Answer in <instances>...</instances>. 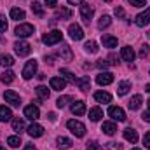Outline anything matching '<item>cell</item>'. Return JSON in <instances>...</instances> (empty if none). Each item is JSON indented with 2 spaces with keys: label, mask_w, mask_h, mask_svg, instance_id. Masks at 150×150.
<instances>
[{
  "label": "cell",
  "mask_w": 150,
  "mask_h": 150,
  "mask_svg": "<svg viewBox=\"0 0 150 150\" xmlns=\"http://www.w3.org/2000/svg\"><path fill=\"white\" fill-rule=\"evenodd\" d=\"M32 11L37 14L38 18H42V16H44V7H42V4H40V2H33V4H32Z\"/></svg>",
  "instance_id": "obj_36"
},
{
  "label": "cell",
  "mask_w": 150,
  "mask_h": 150,
  "mask_svg": "<svg viewBox=\"0 0 150 150\" xmlns=\"http://www.w3.org/2000/svg\"><path fill=\"white\" fill-rule=\"evenodd\" d=\"M56 18L59 19H70L72 18V11L70 9H67V7H61V9H56Z\"/></svg>",
  "instance_id": "obj_27"
},
{
  "label": "cell",
  "mask_w": 150,
  "mask_h": 150,
  "mask_svg": "<svg viewBox=\"0 0 150 150\" xmlns=\"http://www.w3.org/2000/svg\"><path fill=\"white\" fill-rule=\"evenodd\" d=\"M0 80H2L4 84H11V82H14V72H11V70L4 72L2 77H0Z\"/></svg>",
  "instance_id": "obj_35"
},
{
  "label": "cell",
  "mask_w": 150,
  "mask_h": 150,
  "mask_svg": "<svg viewBox=\"0 0 150 150\" xmlns=\"http://www.w3.org/2000/svg\"><path fill=\"white\" fill-rule=\"evenodd\" d=\"M4 98H5V101L11 103L12 107H19V105H21V98H19V94L14 93V91H5V93H4Z\"/></svg>",
  "instance_id": "obj_7"
},
{
  "label": "cell",
  "mask_w": 150,
  "mask_h": 150,
  "mask_svg": "<svg viewBox=\"0 0 150 150\" xmlns=\"http://www.w3.org/2000/svg\"><path fill=\"white\" fill-rule=\"evenodd\" d=\"M129 89H131V82L122 80V82L119 84V87H117V93H119V96H124V94H127Z\"/></svg>",
  "instance_id": "obj_29"
},
{
  "label": "cell",
  "mask_w": 150,
  "mask_h": 150,
  "mask_svg": "<svg viewBox=\"0 0 150 150\" xmlns=\"http://www.w3.org/2000/svg\"><path fill=\"white\" fill-rule=\"evenodd\" d=\"M87 150H103V149H101V145H98L96 142H89V143H87Z\"/></svg>",
  "instance_id": "obj_41"
},
{
  "label": "cell",
  "mask_w": 150,
  "mask_h": 150,
  "mask_svg": "<svg viewBox=\"0 0 150 150\" xmlns=\"http://www.w3.org/2000/svg\"><path fill=\"white\" fill-rule=\"evenodd\" d=\"M143 145L150 150V131L149 133H145V136H143Z\"/></svg>",
  "instance_id": "obj_42"
},
{
  "label": "cell",
  "mask_w": 150,
  "mask_h": 150,
  "mask_svg": "<svg viewBox=\"0 0 150 150\" xmlns=\"http://www.w3.org/2000/svg\"><path fill=\"white\" fill-rule=\"evenodd\" d=\"M93 14H94V9H93L91 5H80V16H82V19H84L86 23L91 21Z\"/></svg>",
  "instance_id": "obj_14"
},
{
  "label": "cell",
  "mask_w": 150,
  "mask_h": 150,
  "mask_svg": "<svg viewBox=\"0 0 150 150\" xmlns=\"http://www.w3.org/2000/svg\"><path fill=\"white\" fill-rule=\"evenodd\" d=\"M94 100L98 103H110L112 101V96L108 93H105V91H98V93H94Z\"/></svg>",
  "instance_id": "obj_20"
},
{
  "label": "cell",
  "mask_w": 150,
  "mask_h": 150,
  "mask_svg": "<svg viewBox=\"0 0 150 150\" xmlns=\"http://www.w3.org/2000/svg\"><path fill=\"white\" fill-rule=\"evenodd\" d=\"M108 115L112 117L113 120H117V122L126 120V112H124L120 107H110V108H108Z\"/></svg>",
  "instance_id": "obj_6"
},
{
  "label": "cell",
  "mask_w": 150,
  "mask_h": 150,
  "mask_svg": "<svg viewBox=\"0 0 150 150\" xmlns=\"http://www.w3.org/2000/svg\"><path fill=\"white\" fill-rule=\"evenodd\" d=\"M61 75H63V79H65V80H68V82H72V84L75 82V77H74V74H72L70 70H67V68H61Z\"/></svg>",
  "instance_id": "obj_38"
},
{
  "label": "cell",
  "mask_w": 150,
  "mask_h": 150,
  "mask_svg": "<svg viewBox=\"0 0 150 150\" xmlns=\"http://www.w3.org/2000/svg\"><path fill=\"white\" fill-rule=\"evenodd\" d=\"M75 86L80 89V91H87L89 87H91V80H89V75H84V77H80V79H75L74 82Z\"/></svg>",
  "instance_id": "obj_13"
},
{
  "label": "cell",
  "mask_w": 150,
  "mask_h": 150,
  "mask_svg": "<svg viewBox=\"0 0 150 150\" xmlns=\"http://www.w3.org/2000/svg\"><path fill=\"white\" fill-rule=\"evenodd\" d=\"M101 117H103V110H101L100 107H94V108L89 110V119H91L93 122H98Z\"/></svg>",
  "instance_id": "obj_24"
},
{
  "label": "cell",
  "mask_w": 150,
  "mask_h": 150,
  "mask_svg": "<svg viewBox=\"0 0 150 150\" xmlns=\"http://www.w3.org/2000/svg\"><path fill=\"white\" fill-rule=\"evenodd\" d=\"M120 56H122V59H126V61H133V59H134V51H133V47L124 45L122 51H120Z\"/></svg>",
  "instance_id": "obj_19"
},
{
  "label": "cell",
  "mask_w": 150,
  "mask_h": 150,
  "mask_svg": "<svg viewBox=\"0 0 150 150\" xmlns=\"http://www.w3.org/2000/svg\"><path fill=\"white\" fill-rule=\"evenodd\" d=\"M0 150H5V149H4V147H0Z\"/></svg>",
  "instance_id": "obj_55"
},
{
  "label": "cell",
  "mask_w": 150,
  "mask_h": 150,
  "mask_svg": "<svg viewBox=\"0 0 150 150\" xmlns=\"http://www.w3.org/2000/svg\"><path fill=\"white\" fill-rule=\"evenodd\" d=\"M37 72V61L35 59H30L26 65H25V68H23V79L25 80H30L33 75Z\"/></svg>",
  "instance_id": "obj_4"
},
{
  "label": "cell",
  "mask_w": 150,
  "mask_h": 150,
  "mask_svg": "<svg viewBox=\"0 0 150 150\" xmlns=\"http://www.w3.org/2000/svg\"><path fill=\"white\" fill-rule=\"evenodd\" d=\"M108 59H110V61H108V63H110V65H117V63H119V61H117V58H115V56H110V58H108Z\"/></svg>",
  "instance_id": "obj_50"
},
{
  "label": "cell",
  "mask_w": 150,
  "mask_h": 150,
  "mask_svg": "<svg viewBox=\"0 0 150 150\" xmlns=\"http://www.w3.org/2000/svg\"><path fill=\"white\" fill-rule=\"evenodd\" d=\"M49 119H51V120H56V113L51 112V113H49Z\"/></svg>",
  "instance_id": "obj_52"
},
{
  "label": "cell",
  "mask_w": 150,
  "mask_h": 150,
  "mask_svg": "<svg viewBox=\"0 0 150 150\" xmlns=\"http://www.w3.org/2000/svg\"><path fill=\"white\" fill-rule=\"evenodd\" d=\"M142 103H143L142 94H134V96L131 98V101H129V108H131V110H138V108L142 107Z\"/></svg>",
  "instance_id": "obj_21"
},
{
  "label": "cell",
  "mask_w": 150,
  "mask_h": 150,
  "mask_svg": "<svg viewBox=\"0 0 150 150\" xmlns=\"http://www.w3.org/2000/svg\"><path fill=\"white\" fill-rule=\"evenodd\" d=\"M7 30V21L4 16H0V32H5Z\"/></svg>",
  "instance_id": "obj_43"
},
{
  "label": "cell",
  "mask_w": 150,
  "mask_h": 150,
  "mask_svg": "<svg viewBox=\"0 0 150 150\" xmlns=\"http://www.w3.org/2000/svg\"><path fill=\"white\" fill-rule=\"evenodd\" d=\"M0 65L5 67V68H9V67L14 65V58L11 54H0Z\"/></svg>",
  "instance_id": "obj_28"
},
{
  "label": "cell",
  "mask_w": 150,
  "mask_h": 150,
  "mask_svg": "<svg viewBox=\"0 0 150 150\" xmlns=\"http://www.w3.org/2000/svg\"><path fill=\"white\" fill-rule=\"evenodd\" d=\"M149 23H150V7L145 11V12H142V14H138V16H136V25H138L140 28L147 26Z\"/></svg>",
  "instance_id": "obj_12"
},
{
  "label": "cell",
  "mask_w": 150,
  "mask_h": 150,
  "mask_svg": "<svg viewBox=\"0 0 150 150\" xmlns=\"http://www.w3.org/2000/svg\"><path fill=\"white\" fill-rule=\"evenodd\" d=\"M110 23H112L110 16H101V18H100V21H98V28H100V30L108 28V26H110Z\"/></svg>",
  "instance_id": "obj_33"
},
{
  "label": "cell",
  "mask_w": 150,
  "mask_h": 150,
  "mask_svg": "<svg viewBox=\"0 0 150 150\" xmlns=\"http://www.w3.org/2000/svg\"><path fill=\"white\" fill-rule=\"evenodd\" d=\"M67 127L74 133L77 138H82L84 134H86V126L80 122V120H75V119H72V120H68L67 122Z\"/></svg>",
  "instance_id": "obj_1"
},
{
  "label": "cell",
  "mask_w": 150,
  "mask_h": 150,
  "mask_svg": "<svg viewBox=\"0 0 150 150\" xmlns=\"http://www.w3.org/2000/svg\"><path fill=\"white\" fill-rule=\"evenodd\" d=\"M12 129H14L16 133H21V131L25 129V122H23V119H12Z\"/></svg>",
  "instance_id": "obj_34"
},
{
  "label": "cell",
  "mask_w": 150,
  "mask_h": 150,
  "mask_svg": "<svg viewBox=\"0 0 150 150\" xmlns=\"http://www.w3.org/2000/svg\"><path fill=\"white\" fill-rule=\"evenodd\" d=\"M58 54L61 56V59H65V61H70L72 58H74V52H72V49L67 45V44H63L61 45V49L58 51Z\"/></svg>",
  "instance_id": "obj_15"
},
{
  "label": "cell",
  "mask_w": 150,
  "mask_h": 150,
  "mask_svg": "<svg viewBox=\"0 0 150 150\" xmlns=\"http://www.w3.org/2000/svg\"><path fill=\"white\" fill-rule=\"evenodd\" d=\"M113 12H115V16H117V18H124V9H122V7H115V11H113Z\"/></svg>",
  "instance_id": "obj_44"
},
{
  "label": "cell",
  "mask_w": 150,
  "mask_h": 150,
  "mask_svg": "<svg viewBox=\"0 0 150 150\" xmlns=\"http://www.w3.org/2000/svg\"><path fill=\"white\" fill-rule=\"evenodd\" d=\"M63 40V33L59 32V30H52V32H49V33H45L44 37H42V42L45 44V45H54V44H58V42H61Z\"/></svg>",
  "instance_id": "obj_2"
},
{
  "label": "cell",
  "mask_w": 150,
  "mask_h": 150,
  "mask_svg": "<svg viewBox=\"0 0 150 150\" xmlns=\"http://www.w3.org/2000/svg\"><path fill=\"white\" fill-rule=\"evenodd\" d=\"M149 54V45H143L142 49H140V58H145Z\"/></svg>",
  "instance_id": "obj_45"
},
{
  "label": "cell",
  "mask_w": 150,
  "mask_h": 150,
  "mask_svg": "<svg viewBox=\"0 0 150 150\" xmlns=\"http://www.w3.org/2000/svg\"><path fill=\"white\" fill-rule=\"evenodd\" d=\"M145 91H147V93H150V84H145Z\"/></svg>",
  "instance_id": "obj_53"
},
{
  "label": "cell",
  "mask_w": 150,
  "mask_h": 150,
  "mask_svg": "<svg viewBox=\"0 0 150 150\" xmlns=\"http://www.w3.org/2000/svg\"><path fill=\"white\" fill-rule=\"evenodd\" d=\"M129 4L133 7H145L147 5V0H129Z\"/></svg>",
  "instance_id": "obj_40"
},
{
  "label": "cell",
  "mask_w": 150,
  "mask_h": 150,
  "mask_svg": "<svg viewBox=\"0 0 150 150\" xmlns=\"http://www.w3.org/2000/svg\"><path fill=\"white\" fill-rule=\"evenodd\" d=\"M142 117H143V120H145V122H150V112H145Z\"/></svg>",
  "instance_id": "obj_49"
},
{
  "label": "cell",
  "mask_w": 150,
  "mask_h": 150,
  "mask_svg": "<svg viewBox=\"0 0 150 150\" xmlns=\"http://www.w3.org/2000/svg\"><path fill=\"white\" fill-rule=\"evenodd\" d=\"M101 42H103V47H108V49H113L117 47V37H112V35H101Z\"/></svg>",
  "instance_id": "obj_18"
},
{
  "label": "cell",
  "mask_w": 150,
  "mask_h": 150,
  "mask_svg": "<svg viewBox=\"0 0 150 150\" xmlns=\"http://www.w3.org/2000/svg\"><path fill=\"white\" fill-rule=\"evenodd\" d=\"M131 150H140V149H131Z\"/></svg>",
  "instance_id": "obj_56"
},
{
  "label": "cell",
  "mask_w": 150,
  "mask_h": 150,
  "mask_svg": "<svg viewBox=\"0 0 150 150\" xmlns=\"http://www.w3.org/2000/svg\"><path fill=\"white\" fill-rule=\"evenodd\" d=\"M96 67H98V68H103V70H105V68L108 67V63H107V61H103V59H100V61L96 63Z\"/></svg>",
  "instance_id": "obj_46"
},
{
  "label": "cell",
  "mask_w": 150,
  "mask_h": 150,
  "mask_svg": "<svg viewBox=\"0 0 150 150\" xmlns=\"http://www.w3.org/2000/svg\"><path fill=\"white\" fill-rule=\"evenodd\" d=\"M25 117L30 119V120H37L40 117V112H38V108L35 105H28V107H25Z\"/></svg>",
  "instance_id": "obj_11"
},
{
  "label": "cell",
  "mask_w": 150,
  "mask_h": 150,
  "mask_svg": "<svg viewBox=\"0 0 150 150\" xmlns=\"http://www.w3.org/2000/svg\"><path fill=\"white\" fill-rule=\"evenodd\" d=\"M49 84H51V89H54V91H61V89H65L67 80H65L63 77H52V79L49 80Z\"/></svg>",
  "instance_id": "obj_10"
},
{
  "label": "cell",
  "mask_w": 150,
  "mask_h": 150,
  "mask_svg": "<svg viewBox=\"0 0 150 150\" xmlns=\"http://www.w3.org/2000/svg\"><path fill=\"white\" fill-rule=\"evenodd\" d=\"M11 119H12L11 108H7L5 105H2V107H0V120H2V122H7V120H11Z\"/></svg>",
  "instance_id": "obj_26"
},
{
  "label": "cell",
  "mask_w": 150,
  "mask_h": 150,
  "mask_svg": "<svg viewBox=\"0 0 150 150\" xmlns=\"http://www.w3.org/2000/svg\"><path fill=\"white\" fill-rule=\"evenodd\" d=\"M149 74H150V72H149Z\"/></svg>",
  "instance_id": "obj_58"
},
{
  "label": "cell",
  "mask_w": 150,
  "mask_h": 150,
  "mask_svg": "<svg viewBox=\"0 0 150 150\" xmlns=\"http://www.w3.org/2000/svg\"><path fill=\"white\" fill-rule=\"evenodd\" d=\"M101 131L105 133V134H108V136H112L117 133V126L113 124V122H103V126H101Z\"/></svg>",
  "instance_id": "obj_23"
},
{
  "label": "cell",
  "mask_w": 150,
  "mask_h": 150,
  "mask_svg": "<svg viewBox=\"0 0 150 150\" xmlns=\"http://www.w3.org/2000/svg\"><path fill=\"white\" fill-rule=\"evenodd\" d=\"M33 32H35V28H33L32 25H28V23H23V25H19V26L14 30V33H16L18 37H30V35H33Z\"/></svg>",
  "instance_id": "obj_5"
},
{
  "label": "cell",
  "mask_w": 150,
  "mask_h": 150,
  "mask_svg": "<svg viewBox=\"0 0 150 150\" xmlns=\"http://www.w3.org/2000/svg\"><path fill=\"white\" fill-rule=\"evenodd\" d=\"M35 93H37L38 96H40V100H49V89L45 87V86H38L37 89H35Z\"/></svg>",
  "instance_id": "obj_31"
},
{
  "label": "cell",
  "mask_w": 150,
  "mask_h": 150,
  "mask_svg": "<svg viewBox=\"0 0 150 150\" xmlns=\"http://www.w3.org/2000/svg\"><path fill=\"white\" fill-rule=\"evenodd\" d=\"M23 150H37V149H35V145H33V143H26Z\"/></svg>",
  "instance_id": "obj_48"
},
{
  "label": "cell",
  "mask_w": 150,
  "mask_h": 150,
  "mask_svg": "<svg viewBox=\"0 0 150 150\" xmlns=\"http://www.w3.org/2000/svg\"><path fill=\"white\" fill-rule=\"evenodd\" d=\"M84 49H86L87 52H91V54H96V52H98V44H96L94 40H87L86 45H84Z\"/></svg>",
  "instance_id": "obj_32"
},
{
  "label": "cell",
  "mask_w": 150,
  "mask_h": 150,
  "mask_svg": "<svg viewBox=\"0 0 150 150\" xmlns=\"http://www.w3.org/2000/svg\"><path fill=\"white\" fill-rule=\"evenodd\" d=\"M68 101H72V98H70V96H61V98H58L56 105H58V108H63V107H67V105H68Z\"/></svg>",
  "instance_id": "obj_39"
},
{
  "label": "cell",
  "mask_w": 150,
  "mask_h": 150,
  "mask_svg": "<svg viewBox=\"0 0 150 150\" xmlns=\"http://www.w3.org/2000/svg\"><path fill=\"white\" fill-rule=\"evenodd\" d=\"M44 2L47 7H56V4H58V0H44Z\"/></svg>",
  "instance_id": "obj_47"
},
{
  "label": "cell",
  "mask_w": 150,
  "mask_h": 150,
  "mask_svg": "<svg viewBox=\"0 0 150 150\" xmlns=\"http://www.w3.org/2000/svg\"><path fill=\"white\" fill-rule=\"evenodd\" d=\"M147 103H149V112H150V100H149V101H147Z\"/></svg>",
  "instance_id": "obj_54"
},
{
  "label": "cell",
  "mask_w": 150,
  "mask_h": 150,
  "mask_svg": "<svg viewBox=\"0 0 150 150\" xmlns=\"http://www.w3.org/2000/svg\"><path fill=\"white\" fill-rule=\"evenodd\" d=\"M70 110H72V113H75V115H84V113H86V103H84V101H74L72 107H70Z\"/></svg>",
  "instance_id": "obj_17"
},
{
  "label": "cell",
  "mask_w": 150,
  "mask_h": 150,
  "mask_svg": "<svg viewBox=\"0 0 150 150\" xmlns=\"http://www.w3.org/2000/svg\"><path fill=\"white\" fill-rule=\"evenodd\" d=\"M68 33H70V37L74 38V40H82V37H84V32H82V28L77 23L68 26Z\"/></svg>",
  "instance_id": "obj_9"
},
{
  "label": "cell",
  "mask_w": 150,
  "mask_h": 150,
  "mask_svg": "<svg viewBox=\"0 0 150 150\" xmlns=\"http://www.w3.org/2000/svg\"><path fill=\"white\" fill-rule=\"evenodd\" d=\"M56 143H58V149H70L72 147V140L70 138H65V136H59L56 140Z\"/></svg>",
  "instance_id": "obj_30"
},
{
  "label": "cell",
  "mask_w": 150,
  "mask_h": 150,
  "mask_svg": "<svg viewBox=\"0 0 150 150\" xmlns=\"http://www.w3.org/2000/svg\"><path fill=\"white\" fill-rule=\"evenodd\" d=\"M28 134H30L32 138H40V136L44 134V127H42L40 124H32V126L28 127Z\"/></svg>",
  "instance_id": "obj_16"
},
{
  "label": "cell",
  "mask_w": 150,
  "mask_h": 150,
  "mask_svg": "<svg viewBox=\"0 0 150 150\" xmlns=\"http://www.w3.org/2000/svg\"><path fill=\"white\" fill-rule=\"evenodd\" d=\"M14 51H16V54L18 56H28L30 54V51H32V45L28 44V42H25V40H19V42H16L14 44Z\"/></svg>",
  "instance_id": "obj_3"
},
{
  "label": "cell",
  "mask_w": 150,
  "mask_h": 150,
  "mask_svg": "<svg viewBox=\"0 0 150 150\" xmlns=\"http://www.w3.org/2000/svg\"><path fill=\"white\" fill-rule=\"evenodd\" d=\"M84 0H68V4H72V5H79V4H82Z\"/></svg>",
  "instance_id": "obj_51"
},
{
  "label": "cell",
  "mask_w": 150,
  "mask_h": 150,
  "mask_svg": "<svg viewBox=\"0 0 150 150\" xmlns=\"http://www.w3.org/2000/svg\"><path fill=\"white\" fill-rule=\"evenodd\" d=\"M7 143H9L12 149H18V147L21 145V138H19V136H9V138H7Z\"/></svg>",
  "instance_id": "obj_37"
},
{
  "label": "cell",
  "mask_w": 150,
  "mask_h": 150,
  "mask_svg": "<svg viewBox=\"0 0 150 150\" xmlns=\"http://www.w3.org/2000/svg\"><path fill=\"white\" fill-rule=\"evenodd\" d=\"M105 2H112V0H105Z\"/></svg>",
  "instance_id": "obj_57"
},
{
  "label": "cell",
  "mask_w": 150,
  "mask_h": 150,
  "mask_svg": "<svg viewBox=\"0 0 150 150\" xmlns=\"http://www.w3.org/2000/svg\"><path fill=\"white\" fill-rule=\"evenodd\" d=\"M25 11L23 9H19V7H12L11 9V18L14 19V21H19V19H25Z\"/></svg>",
  "instance_id": "obj_25"
},
{
  "label": "cell",
  "mask_w": 150,
  "mask_h": 150,
  "mask_svg": "<svg viewBox=\"0 0 150 150\" xmlns=\"http://www.w3.org/2000/svg\"><path fill=\"white\" fill-rule=\"evenodd\" d=\"M96 82H98V86H108L113 82V75L110 72H101L96 77Z\"/></svg>",
  "instance_id": "obj_8"
},
{
  "label": "cell",
  "mask_w": 150,
  "mask_h": 150,
  "mask_svg": "<svg viewBox=\"0 0 150 150\" xmlns=\"http://www.w3.org/2000/svg\"><path fill=\"white\" fill-rule=\"evenodd\" d=\"M124 138H126L127 142H131V143H136V142H138V133H136L134 129L127 127V129H124Z\"/></svg>",
  "instance_id": "obj_22"
}]
</instances>
